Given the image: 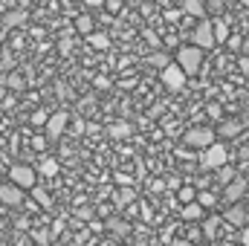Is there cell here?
<instances>
[{"instance_id":"e575fe53","label":"cell","mask_w":249,"mask_h":246,"mask_svg":"<svg viewBox=\"0 0 249 246\" xmlns=\"http://www.w3.org/2000/svg\"><path fill=\"white\" fill-rule=\"evenodd\" d=\"M174 241V229H162V244H171Z\"/></svg>"},{"instance_id":"4316f807","label":"cell","mask_w":249,"mask_h":246,"mask_svg":"<svg viewBox=\"0 0 249 246\" xmlns=\"http://www.w3.org/2000/svg\"><path fill=\"white\" fill-rule=\"evenodd\" d=\"M168 61H171V58H168L165 53H151V55H148V67H157V70H162Z\"/></svg>"},{"instance_id":"ffe728a7","label":"cell","mask_w":249,"mask_h":246,"mask_svg":"<svg viewBox=\"0 0 249 246\" xmlns=\"http://www.w3.org/2000/svg\"><path fill=\"white\" fill-rule=\"evenodd\" d=\"M194 203H200L203 209H214V206H217V197H214L209 188H197V194H194Z\"/></svg>"},{"instance_id":"83f0119b","label":"cell","mask_w":249,"mask_h":246,"mask_svg":"<svg viewBox=\"0 0 249 246\" xmlns=\"http://www.w3.org/2000/svg\"><path fill=\"white\" fill-rule=\"evenodd\" d=\"M70 119H72V116H70ZM84 133H87V122H84L81 116H75V119H72V136H84Z\"/></svg>"},{"instance_id":"3957f363","label":"cell","mask_w":249,"mask_h":246,"mask_svg":"<svg viewBox=\"0 0 249 246\" xmlns=\"http://www.w3.org/2000/svg\"><path fill=\"white\" fill-rule=\"evenodd\" d=\"M9 183H15L18 188H32V185H38V174H35V168L32 165H26V162H15L12 168H9Z\"/></svg>"},{"instance_id":"1f68e13d","label":"cell","mask_w":249,"mask_h":246,"mask_svg":"<svg viewBox=\"0 0 249 246\" xmlns=\"http://www.w3.org/2000/svg\"><path fill=\"white\" fill-rule=\"evenodd\" d=\"M226 44H229V50H241V38H238V35H229Z\"/></svg>"},{"instance_id":"ba28073f","label":"cell","mask_w":249,"mask_h":246,"mask_svg":"<svg viewBox=\"0 0 249 246\" xmlns=\"http://www.w3.org/2000/svg\"><path fill=\"white\" fill-rule=\"evenodd\" d=\"M23 200H26L23 188H18L15 183H0V203H3V206L18 209V206H23Z\"/></svg>"},{"instance_id":"6da1fadb","label":"cell","mask_w":249,"mask_h":246,"mask_svg":"<svg viewBox=\"0 0 249 246\" xmlns=\"http://www.w3.org/2000/svg\"><path fill=\"white\" fill-rule=\"evenodd\" d=\"M229 162V148H226V142H212L209 148H203V154H200V168L203 171H217L220 165H226Z\"/></svg>"},{"instance_id":"7a4b0ae2","label":"cell","mask_w":249,"mask_h":246,"mask_svg":"<svg viewBox=\"0 0 249 246\" xmlns=\"http://www.w3.org/2000/svg\"><path fill=\"white\" fill-rule=\"evenodd\" d=\"M177 67L186 72V75H194L200 67H203V50L200 47H194V44H186V47H180L177 50Z\"/></svg>"},{"instance_id":"484cf974","label":"cell","mask_w":249,"mask_h":246,"mask_svg":"<svg viewBox=\"0 0 249 246\" xmlns=\"http://www.w3.org/2000/svg\"><path fill=\"white\" fill-rule=\"evenodd\" d=\"M194 194H197V188H194V185H177V197H180V203H191V200H194Z\"/></svg>"},{"instance_id":"9a60e30c","label":"cell","mask_w":249,"mask_h":246,"mask_svg":"<svg viewBox=\"0 0 249 246\" xmlns=\"http://www.w3.org/2000/svg\"><path fill=\"white\" fill-rule=\"evenodd\" d=\"M180 12L200 20V18H206V3H203V0H183V3H180Z\"/></svg>"},{"instance_id":"4dcf8cb0","label":"cell","mask_w":249,"mask_h":246,"mask_svg":"<svg viewBox=\"0 0 249 246\" xmlns=\"http://www.w3.org/2000/svg\"><path fill=\"white\" fill-rule=\"evenodd\" d=\"M47 116H50V113H44V110L32 113V124H44V122H47Z\"/></svg>"},{"instance_id":"52a82bcc","label":"cell","mask_w":249,"mask_h":246,"mask_svg":"<svg viewBox=\"0 0 249 246\" xmlns=\"http://www.w3.org/2000/svg\"><path fill=\"white\" fill-rule=\"evenodd\" d=\"M214 139H217V136H214V130H212V127H191V130L186 133V145L200 148V151H203V148H209Z\"/></svg>"},{"instance_id":"ab89813d","label":"cell","mask_w":249,"mask_h":246,"mask_svg":"<svg viewBox=\"0 0 249 246\" xmlns=\"http://www.w3.org/2000/svg\"><path fill=\"white\" fill-rule=\"evenodd\" d=\"M90 229H93V232H105V223H99V220L93 217V220H90Z\"/></svg>"},{"instance_id":"ee69618b","label":"cell","mask_w":249,"mask_h":246,"mask_svg":"<svg viewBox=\"0 0 249 246\" xmlns=\"http://www.w3.org/2000/svg\"><path fill=\"white\" fill-rule=\"evenodd\" d=\"M171 244H174V246H191L188 241H171Z\"/></svg>"},{"instance_id":"9c48e42d","label":"cell","mask_w":249,"mask_h":246,"mask_svg":"<svg viewBox=\"0 0 249 246\" xmlns=\"http://www.w3.org/2000/svg\"><path fill=\"white\" fill-rule=\"evenodd\" d=\"M223 220H226L229 226H238V229H244V226H249V211L241 206V203H232V206L223 211Z\"/></svg>"},{"instance_id":"f35d334b","label":"cell","mask_w":249,"mask_h":246,"mask_svg":"<svg viewBox=\"0 0 249 246\" xmlns=\"http://www.w3.org/2000/svg\"><path fill=\"white\" fill-rule=\"evenodd\" d=\"M96 87H99V90H107V87H110V81H107V78H102V75H99V78H96Z\"/></svg>"},{"instance_id":"5b68a950","label":"cell","mask_w":249,"mask_h":246,"mask_svg":"<svg viewBox=\"0 0 249 246\" xmlns=\"http://www.w3.org/2000/svg\"><path fill=\"white\" fill-rule=\"evenodd\" d=\"M67 127H70V113H67V110H55V113L47 116L44 133H47V139H61Z\"/></svg>"},{"instance_id":"4fadbf2b","label":"cell","mask_w":249,"mask_h":246,"mask_svg":"<svg viewBox=\"0 0 249 246\" xmlns=\"http://www.w3.org/2000/svg\"><path fill=\"white\" fill-rule=\"evenodd\" d=\"M58 171H61L58 159H55V157H47V154H44V157L38 159V165H35V174H41V177H55Z\"/></svg>"},{"instance_id":"8d00e7d4","label":"cell","mask_w":249,"mask_h":246,"mask_svg":"<svg viewBox=\"0 0 249 246\" xmlns=\"http://www.w3.org/2000/svg\"><path fill=\"white\" fill-rule=\"evenodd\" d=\"M180 15H183L180 9H177V12H165V20H171V23H174V20H180Z\"/></svg>"},{"instance_id":"277c9868","label":"cell","mask_w":249,"mask_h":246,"mask_svg":"<svg viewBox=\"0 0 249 246\" xmlns=\"http://www.w3.org/2000/svg\"><path fill=\"white\" fill-rule=\"evenodd\" d=\"M160 78H162V84H165L171 93H177V90H183V87H186V78H188V75L174 61H168L162 70H160Z\"/></svg>"},{"instance_id":"8fae6325","label":"cell","mask_w":249,"mask_h":246,"mask_svg":"<svg viewBox=\"0 0 249 246\" xmlns=\"http://www.w3.org/2000/svg\"><path fill=\"white\" fill-rule=\"evenodd\" d=\"M29 20V12L26 9H12V12H6L3 15V29L9 32V29H18V26H23Z\"/></svg>"},{"instance_id":"f6af8a7d","label":"cell","mask_w":249,"mask_h":246,"mask_svg":"<svg viewBox=\"0 0 249 246\" xmlns=\"http://www.w3.org/2000/svg\"><path fill=\"white\" fill-rule=\"evenodd\" d=\"M3 38H6V29H3V26H0V44H3Z\"/></svg>"},{"instance_id":"ac0fdd59","label":"cell","mask_w":249,"mask_h":246,"mask_svg":"<svg viewBox=\"0 0 249 246\" xmlns=\"http://www.w3.org/2000/svg\"><path fill=\"white\" fill-rule=\"evenodd\" d=\"M107 136H110V139H127V136H133V124L130 122H113L107 127Z\"/></svg>"},{"instance_id":"b9f144b4","label":"cell","mask_w":249,"mask_h":246,"mask_svg":"<svg viewBox=\"0 0 249 246\" xmlns=\"http://www.w3.org/2000/svg\"><path fill=\"white\" fill-rule=\"evenodd\" d=\"M35 241H38V244H47V241H50V238H47V235H44V232H35Z\"/></svg>"},{"instance_id":"d4e9b609","label":"cell","mask_w":249,"mask_h":246,"mask_svg":"<svg viewBox=\"0 0 249 246\" xmlns=\"http://www.w3.org/2000/svg\"><path fill=\"white\" fill-rule=\"evenodd\" d=\"M75 29H78L81 35H90V32H93V18H90V15H78V18H75Z\"/></svg>"},{"instance_id":"e0dca14e","label":"cell","mask_w":249,"mask_h":246,"mask_svg":"<svg viewBox=\"0 0 249 246\" xmlns=\"http://www.w3.org/2000/svg\"><path fill=\"white\" fill-rule=\"evenodd\" d=\"M133 200H136V191H133L130 185H119V188H116V194H113V203H116V209L130 206Z\"/></svg>"},{"instance_id":"74e56055","label":"cell","mask_w":249,"mask_h":246,"mask_svg":"<svg viewBox=\"0 0 249 246\" xmlns=\"http://www.w3.org/2000/svg\"><path fill=\"white\" fill-rule=\"evenodd\" d=\"M145 38H148V44H151V47H160V38H157L154 32H145Z\"/></svg>"},{"instance_id":"603a6c76","label":"cell","mask_w":249,"mask_h":246,"mask_svg":"<svg viewBox=\"0 0 249 246\" xmlns=\"http://www.w3.org/2000/svg\"><path fill=\"white\" fill-rule=\"evenodd\" d=\"M87 41H90L96 50H107V47H110V38H107L105 32H90V35H87Z\"/></svg>"},{"instance_id":"836d02e7","label":"cell","mask_w":249,"mask_h":246,"mask_svg":"<svg viewBox=\"0 0 249 246\" xmlns=\"http://www.w3.org/2000/svg\"><path fill=\"white\" fill-rule=\"evenodd\" d=\"M206 110H209V116H214V119H217V116H220V113H223V110H220V105H209V107H206Z\"/></svg>"},{"instance_id":"d6986e66","label":"cell","mask_w":249,"mask_h":246,"mask_svg":"<svg viewBox=\"0 0 249 246\" xmlns=\"http://www.w3.org/2000/svg\"><path fill=\"white\" fill-rule=\"evenodd\" d=\"M29 191H32V200H35L41 209H50V206H53V197H50V191H47L44 185H32Z\"/></svg>"},{"instance_id":"d6a6232c","label":"cell","mask_w":249,"mask_h":246,"mask_svg":"<svg viewBox=\"0 0 249 246\" xmlns=\"http://www.w3.org/2000/svg\"><path fill=\"white\" fill-rule=\"evenodd\" d=\"M32 148L44 151V148H47V136H35V139H32Z\"/></svg>"},{"instance_id":"f1b7e54d","label":"cell","mask_w":249,"mask_h":246,"mask_svg":"<svg viewBox=\"0 0 249 246\" xmlns=\"http://www.w3.org/2000/svg\"><path fill=\"white\" fill-rule=\"evenodd\" d=\"M105 226H107V229H113L116 235H124V232H127V223H122V220H116V217H110V220H107Z\"/></svg>"},{"instance_id":"60d3db41","label":"cell","mask_w":249,"mask_h":246,"mask_svg":"<svg viewBox=\"0 0 249 246\" xmlns=\"http://www.w3.org/2000/svg\"><path fill=\"white\" fill-rule=\"evenodd\" d=\"M84 3H87L90 9H102V6H105V0H84Z\"/></svg>"},{"instance_id":"cb8c5ba5","label":"cell","mask_w":249,"mask_h":246,"mask_svg":"<svg viewBox=\"0 0 249 246\" xmlns=\"http://www.w3.org/2000/svg\"><path fill=\"white\" fill-rule=\"evenodd\" d=\"M3 84H6L9 90H23V87H26V81H23L20 72H9V75L3 78Z\"/></svg>"},{"instance_id":"30bf717a","label":"cell","mask_w":249,"mask_h":246,"mask_svg":"<svg viewBox=\"0 0 249 246\" xmlns=\"http://www.w3.org/2000/svg\"><path fill=\"white\" fill-rule=\"evenodd\" d=\"M247 194V180L244 177H235L232 183H226L223 185V200L232 206V203H241V197Z\"/></svg>"},{"instance_id":"8992f818","label":"cell","mask_w":249,"mask_h":246,"mask_svg":"<svg viewBox=\"0 0 249 246\" xmlns=\"http://www.w3.org/2000/svg\"><path fill=\"white\" fill-rule=\"evenodd\" d=\"M191 44H194V47H200L203 53L214 47V35H212V20H206V18H200V20H197V26H194V32H191Z\"/></svg>"},{"instance_id":"2e32d148","label":"cell","mask_w":249,"mask_h":246,"mask_svg":"<svg viewBox=\"0 0 249 246\" xmlns=\"http://www.w3.org/2000/svg\"><path fill=\"white\" fill-rule=\"evenodd\" d=\"M212 35H214V44H226V38L232 35V29H229V20H223V18L212 20Z\"/></svg>"},{"instance_id":"7bdbcfd3","label":"cell","mask_w":249,"mask_h":246,"mask_svg":"<svg viewBox=\"0 0 249 246\" xmlns=\"http://www.w3.org/2000/svg\"><path fill=\"white\" fill-rule=\"evenodd\" d=\"M206 9H217V12H220V9H223V0H214V3H209Z\"/></svg>"},{"instance_id":"7402d4cb","label":"cell","mask_w":249,"mask_h":246,"mask_svg":"<svg viewBox=\"0 0 249 246\" xmlns=\"http://www.w3.org/2000/svg\"><path fill=\"white\" fill-rule=\"evenodd\" d=\"M217 229H220V220H217V217H209V220L203 217V238H209V241H214V238L220 235Z\"/></svg>"},{"instance_id":"5bb4252c","label":"cell","mask_w":249,"mask_h":246,"mask_svg":"<svg viewBox=\"0 0 249 246\" xmlns=\"http://www.w3.org/2000/svg\"><path fill=\"white\" fill-rule=\"evenodd\" d=\"M241 130H244V124L235 122V119H229V122H220V124H217L214 136H217V139H232V136H241Z\"/></svg>"},{"instance_id":"d590c367","label":"cell","mask_w":249,"mask_h":246,"mask_svg":"<svg viewBox=\"0 0 249 246\" xmlns=\"http://www.w3.org/2000/svg\"><path fill=\"white\" fill-rule=\"evenodd\" d=\"M241 246H249V226L241 229Z\"/></svg>"},{"instance_id":"44dd1931","label":"cell","mask_w":249,"mask_h":246,"mask_svg":"<svg viewBox=\"0 0 249 246\" xmlns=\"http://www.w3.org/2000/svg\"><path fill=\"white\" fill-rule=\"evenodd\" d=\"M212 174H214V183H217V185H226V183H232V180H235V168H232L229 162H226V165H220V168H217V171H212Z\"/></svg>"},{"instance_id":"7c38bea8","label":"cell","mask_w":249,"mask_h":246,"mask_svg":"<svg viewBox=\"0 0 249 246\" xmlns=\"http://www.w3.org/2000/svg\"><path fill=\"white\" fill-rule=\"evenodd\" d=\"M180 217L186 220V223H200L203 217H206V209L200 206V203H183V209H180Z\"/></svg>"},{"instance_id":"f546056e","label":"cell","mask_w":249,"mask_h":246,"mask_svg":"<svg viewBox=\"0 0 249 246\" xmlns=\"http://www.w3.org/2000/svg\"><path fill=\"white\" fill-rule=\"evenodd\" d=\"M75 217H78V220H93L96 211H93L90 206H81V209H75Z\"/></svg>"}]
</instances>
